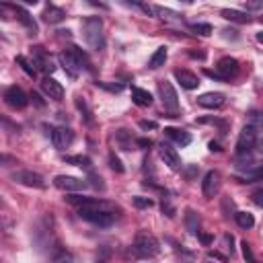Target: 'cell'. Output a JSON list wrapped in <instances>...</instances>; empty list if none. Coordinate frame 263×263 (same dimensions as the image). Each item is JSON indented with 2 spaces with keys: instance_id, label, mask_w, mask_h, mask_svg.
Listing matches in <instances>:
<instances>
[{
  "instance_id": "cell-1",
  "label": "cell",
  "mask_w": 263,
  "mask_h": 263,
  "mask_svg": "<svg viewBox=\"0 0 263 263\" xmlns=\"http://www.w3.org/2000/svg\"><path fill=\"white\" fill-rule=\"evenodd\" d=\"M58 60H60V64L64 66V70H66L70 76H78L82 70H90L88 58H86L78 47H74V45L68 47V49H64V51H60Z\"/></svg>"
},
{
  "instance_id": "cell-2",
  "label": "cell",
  "mask_w": 263,
  "mask_h": 263,
  "mask_svg": "<svg viewBox=\"0 0 263 263\" xmlns=\"http://www.w3.org/2000/svg\"><path fill=\"white\" fill-rule=\"evenodd\" d=\"M82 33H84V41H86L92 49H101V47L105 45V37H103V21H101L99 16H88V18H84Z\"/></svg>"
},
{
  "instance_id": "cell-3",
  "label": "cell",
  "mask_w": 263,
  "mask_h": 263,
  "mask_svg": "<svg viewBox=\"0 0 263 263\" xmlns=\"http://www.w3.org/2000/svg\"><path fill=\"white\" fill-rule=\"evenodd\" d=\"M132 249H134V253L138 257H154V255H158L160 245L154 238V234H150L148 230H140L136 234V238H134V247Z\"/></svg>"
},
{
  "instance_id": "cell-4",
  "label": "cell",
  "mask_w": 263,
  "mask_h": 263,
  "mask_svg": "<svg viewBox=\"0 0 263 263\" xmlns=\"http://www.w3.org/2000/svg\"><path fill=\"white\" fill-rule=\"evenodd\" d=\"M259 144V129L253 125H245L236 140V156H251Z\"/></svg>"
},
{
  "instance_id": "cell-5",
  "label": "cell",
  "mask_w": 263,
  "mask_h": 263,
  "mask_svg": "<svg viewBox=\"0 0 263 263\" xmlns=\"http://www.w3.org/2000/svg\"><path fill=\"white\" fill-rule=\"evenodd\" d=\"M158 92H160L164 111L171 113L168 117H177V113H179V97H177L173 84H171L168 80H160V82H158Z\"/></svg>"
},
{
  "instance_id": "cell-6",
  "label": "cell",
  "mask_w": 263,
  "mask_h": 263,
  "mask_svg": "<svg viewBox=\"0 0 263 263\" xmlns=\"http://www.w3.org/2000/svg\"><path fill=\"white\" fill-rule=\"evenodd\" d=\"M10 179L18 185H25V187H33V189H45V179L39 175V173H33V171H16L10 175Z\"/></svg>"
},
{
  "instance_id": "cell-7",
  "label": "cell",
  "mask_w": 263,
  "mask_h": 263,
  "mask_svg": "<svg viewBox=\"0 0 263 263\" xmlns=\"http://www.w3.org/2000/svg\"><path fill=\"white\" fill-rule=\"evenodd\" d=\"M53 185L60 189V191H68V193H74V191H82L88 187V183L84 179H78V177H70V175H58L53 177Z\"/></svg>"
},
{
  "instance_id": "cell-8",
  "label": "cell",
  "mask_w": 263,
  "mask_h": 263,
  "mask_svg": "<svg viewBox=\"0 0 263 263\" xmlns=\"http://www.w3.org/2000/svg\"><path fill=\"white\" fill-rule=\"evenodd\" d=\"M4 101L12 109H25L27 103H29V97H27V92L21 86H8L4 90Z\"/></svg>"
},
{
  "instance_id": "cell-9",
  "label": "cell",
  "mask_w": 263,
  "mask_h": 263,
  "mask_svg": "<svg viewBox=\"0 0 263 263\" xmlns=\"http://www.w3.org/2000/svg\"><path fill=\"white\" fill-rule=\"evenodd\" d=\"M31 64H33L35 72H37V70H41V72H45V74L53 72L51 58L45 53V49H43V47H31Z\"/></svg>"
},
{
  "instance_id": "cell-10",
  "label": "cell",
  "mask_w": 263,
  "mask_h": 263,
  "mask_svg": "<svg viewBox=\"0 0 263 263\" xmlns=\"http://www.w3.org/2000/svg\"><path fill=\"white\" fill-rule=\"evenodd\" d=\"M238 62L234 60V58H230V55H226V58H220L218 60V66H216V72L222 76V80H230V78H234L236 74H238Z\"/></svg>"
},
{
  "instance_id": "cell-11",
  "label": "cell",
  "mask_w": 263,
  "mask_h": 263,
  "mask_svg": "<svg viewBox=\"0 0 263 263\" xmlns=\"http://www.w3.org/2000/svg\"><path fill=\"white\" fill-rule=\"evenodd\" d=\"M51 142H53L55 148L64 150V148H68L74 142V132L70 127H66V125H60V127H55L51 132Z\"/></svg>"
},
{
  "instance_id": "cell-12",
  "label": "cell",
  "mask_w": 263,
  "mask_h": 263,
  "mask_svg": "<svg viewBox=\"0 0 263 263\" xmlns=\"http://www.w3.org/2000/svg\"><path fill=\"white\" fill-rule=\"evenodd\" d=\"M201 191H203V195L208 199L214 197L220 191V173L218 171H208L205 173V177L201 181Z\"/></svg>"
},
{
  "instance_id": "cell-13",
  "label": "cell",
  "mask_w": 263,
  "mask_h": 263,
  "mask_svg": "<svg viewBox=\"0 0 263 263\" xmlns=\"http://www.w3.org/2000/svg\"><path fill=\"white\" fill-rule=\"evenodd\" d=\"M197 103L205 109H220L226 105V95L224 92H203L201 97H197Z\"/></svg>"
},
{
  "instance_id": "cell-14",
  "label": "cell",
  "mask_w": 263,
  "mask_h": 263,
  "mask_svg": "<svg viewBox=\"0 0 263 263\" xmlns=\"http://www.w3.org/2000/svg\"><path fill=\"white\" fill-rule=\"evenodd\" d=\"M41 88H43V92H45L49 99H53V101H62V97H64V86H62L55 78L45 76V78L41 80Z\"/></svg>"
},
{
  "instance_id": "cell-15",
  "label": "cell",
  "mask_w": 263,
  "mask_h": 263,
  "mask_svg": "<svg viewBox=\"0 0 263 263\" xmlns=\"http://www.w3.org/2000/svg\"><path fill=\"white\" fill-rule=\"evenodd\" d=\"M158 152H160V158L164 160L166 166H171V168H179L181 166V156L171 144H160Z\"/></svg>"
},
{
  "instance_id": "cell-16",
  "label": "cell",
  "mask_w": 263,
  "mask_h": 263,
  "mask_svg": "<svg viewBox=\"0 0 263 263\" xmlns=\"http://www.w3.org/2000/svg\"><path fill=\"white\" fill-rule=\"evenodd\" d=\"M175 78H177L179 84H181L183 88H187V90H193V88L199 86V78H197L193 72H189V70H175Z\"/></svg>"
},
{
  "instance_id": "cell-17",
  "label": "cell",
  "mask_w": 263,
  "mask_h": 263,
  "mask_svg": "<svg viewBox=\"0 0 263 263\" xmlns=\"http://www.w3.org/2000/svg\"><path fill=\"white\" fill-rule=\"evenodd\" d=\"M164 136H166L168 140H173L175 144H179V146H187V144H191V136H189V132L179 129V127H164Z\"/></svg>"
},
{
  "instance_id": "cell-18",
  "label": "cell",
  "mask_w": 263,
  "mask_h": 263,
  "mask_svg": "<svg viewBox=\"0 0 263 263\" xmlns=\"http://www.w3.org/2000/svg\"><path fill=\"white\" fill-rule=\"evenodd\" d=\"M41 16H43V21H45V23L55 25V23H60V21H64V18H66V12H64L62 8H58V6H53V4H47Z\"/></svg>"
},
{
  "instance_id": "cell-19",
  "label": "cell",
  "mask_w": 263,
  "mask_h": 263,
  "mask_svg": "<svg viewBox=\"0 0 263 263\" xmlns=\"http://www.w3.org/2000/svg\"><path fill=\"white\" fill-rule=\"evenodd\" d=\"M132 101L138 107H150L152 105V95L144 88H132Z\"/></svg>"
},
{
  "instance_id": "cell-20",
  "label": "cell",
  "mask_w": 263,
  "mask_h": 263,
  "mask_svg": "<svg viewBox=\"0 0 263 263\" xmlns=\"http://www.w3.org/2000/svg\"><path fill=\"white\" fill-rule=\"evenodd\" d=\"M226 21H232V23H249L251 21V16H249V12H242V10H234V8H222V12H220Z\"/></svg>"
},
{
  "instance_id": "cell-21",
  "label": "cell",
  "mask_w": 263,
  "mask_h": 263,
  "mask_svg": "<svg viewBox=\"0 0 263 263\" xmlns=\"http://www.w3.org/2000/svg\"><path fill=\"white\" fill-rule=\"evenodd\" d=\"M12 8H14V12L18 14V21H21V23L27 27V31H31V33L35 35V33H37V23L33 21V16H31V14H29V12H27L23 6H12Z\"/></svg>"
},
{
  "instance_id": "cell-22",
  "label": "cell",
  "mask_w": 263,
  "mask_h": 263,
  "mask_svg": "<svg viewBox=\"0 0 263 263\" xmlns=\"http://www.w3.org/2000/svg\"><path fill=\"white\" fill-rule=\"evenodd\" d=\"M185 228L189 230V234H199V216L191 208L185 212Z\"/></svg>"
},
{
  "instance_id": "cell-23",
  "label": "cell",
  "mask_w": 263,
  "mask_h": 263,
  "mask_svg": "<svg viewBox=\"0 0 263 263\" xmlns=\"http://www.w3.org/2000/svg\"><path fill=\"white\" fill-rule=\"evenodd\" d=\"M164 62H166V47L162 45V47H158V49H156V51L150 55V60H148V68L156 70V68L164 66Z\"/></svg>"
},
{
  "instance_id": "cell-24",
  "label": "cell",
  "mask_w": 263,
  "mask_h": 263,
  "mask_svg": "<svg viewBox=\"0 0 263 263\" xmlns=\"http://www.w3.org/2000/svg\"><path fill=\"white\" fill-rule=\"evenodd\" d=\"M234 220H236V224L240 226V228H253V224H255V218H253V214H249V212H234Z\"/></svg>"
},
{
  "instance_id": "cell-25",
  "label": "cell",
  "mask_w": 263,
  "mask_h": 263,
  "mask_svg": "<svg viewBox=\"0 0 263 263\" xmlns=\"http://www.w3.org/2000/svg\"><path fill=\"white\" fill-rule=\"evenodd\" d=\"M64 160H66V162H72V164H76V166H80V168L92 171V168H90V158H88V156H64Z\"/></svg>"
},
{
  "instance_id": "cell-26",
  "label": "cell",
  "mask_w": 263,
  "mask_h": 263,
  "mask_svg": "<svg viewBox=\"0 0 263 263\" xmlns=\"http://www.w3.org/2000/svg\"><path fill=\"white\" fill-rule=\"evenodd\" d=\"M115 138H117V142H119V146L123 150H132V140H129V134L125 129H117L115 132Z\"/></svg>"
},
{
  "instance_id": "cell-27",
  "label": "cell",
  "mask_w": 263,
  "mask_h": 263,
  "mask_svg": "<svg viewBox=\"0 0 263 263\" xmlns=\"http://www.w3.org/2000/svg\"><path fill=\"white\" fill-rule=\"evenodd\" d=\"M191 31H193L195 35L208 37V35L212 33V25H208V23H193V25H191Z\"/></svg>"
},
{
  "instance_id": "cell-28",
  "label": "cell",
  "mask_w": 263,
  "mask_h": 263,
  "mask_svg": "<svg viewBox=\"0 0 263 263\" xmlns=\"http://www.w3.org/2000/svg\"><path fill=\"white\" fill-rule=\"evenodd\" d=\"M88 181H90V187H95V189H99V191L105 189V183H103L101 175H97L95 171H88Z\"/></svg>"
},
{
  "instance_id": "cell-29",
  "label": "cell",
  "mask_w": 263,
  "mask_h": 263,
  "mask_svg": "<svg viewBox=\"0 0 263 263\" xmlns=\"http://www.w3.org/2000/svg\"><path fill=\"white\" fill-rule=\"evenodd\" d=\"M16 64H21V68H23L29 76H35V68L31 66V62H29L25 55H16Z\"/></svg>"
},
{
  "instance_id": "cell-30",
  "label": "cell",
  "mask_w": 263,
  "mask_h": 263,
  "mask_svg": "<svg viewBox=\"0 0 263 263\" xmlns=\"http://www.w3.org/2000/svg\"><path fill=\"white\" fill-rule=\"evenodd\" d=\"M132 201H134L136 208H152V205H154V201H152L150 197H142V195H136Z\"/></svg>"
},
{
  "instance_id": "cell-31",
  "label": "cell",
  "mask_w": 263,
  "mask_h": 263,
  "mask_svg": "<svg viewBox=\"0 0 263 263\" xmlns=\"http://www.w3.org/2000/svg\"><path fill=\"white\" fill-rule=\"evenodd\" d=\"M242 257L247 259V263H257V259H255V255H253V251H251V245L247 242V240H242Z\"/></svg>"
},
{
  "instance_id": "cell-32",
  "label": "cell",
  "mask_w": 263,
  "mask_h": 263,
  "mask_svg": "<svg viewBox=\"0 0 263 263\" xmlns=\"http://www.w3.org/2000/svg\"><path fill=\"white\" fill-rule=\"evenodd\" d=\"M109 164H111V168H113V171L123 173V164H121V160H119L115 154H111V156H109Z\"/></svg>"
},
{
  "instance_id": "cell-33",
  "label": "cell",
  "mask_w": 263,
  "mask_h": 263,
  "mask_svg": "<svg viewBox=\"0 0 263 263\" xmlns=\"http://www.w3.org/2000/svg\"><path fill=\"white\" fill-rule=\"evenodd\" d=\"M97 86H103V88H107V90H111V92H119L123 86L121 84H105V82H97Z\"/></svg>"
},
{
  "instance_id": "cell-34",
  "label": "cell",
  "mask_w": 263,
  "mask_h": 263,
  "mask_svg": "<svg viewBox=\"0 0 263 263\" xmlns=\"http://www.w3.org/2000/svg\"><path fill=\"white\" fill-rule=\"evenodd\" d=\"M162 212H164L168 218H173V216H175V208H173V205H171L166 199H162Z\"/></svg>"
},
{
  "instance_id": "cell-35",
  "label": "cell",
  "mask_w": 263,
  "mask_h": 263,
  "mask_svg": "<svg viewBox=\"0 0 263 263\" xmlns=\"http://www.w3.org/2000/svg\"><path fill=\"white\" fill-rule=\"evenodd\" d=\"M222 208H224V212H226V216H230V212H232V210H234V201H232V199H228V197H226V199H224V201H222Z\"/></svg>"
},
{
  "instance_id": "cell-36",
  "label": "cell",
  "mask_w": 263,
  "mask_h": 263,
  "mask_svg": "<svg viewBox=\"0 0 263 263\" xmlns=\"http://www.w3.org/2000/svg\"><path fill=\"white\" fill-rule=\"evenodd\" d=\"M140 127H142V129H156L158 125H156V121H148V119H142V121H140Z\"/></svg>"
},
{
  "instance_id": "cell-37",
  "label": "cell",
  "mask_w": 263,
  "mask_h": 263,
  "mask_svg": "<svg viewBox=\"0 0 263 263\" xmlns=\"http://www.w3.org/2000/svg\"><path fill=\"white\" fill-rule=\"evenodd\" d=\"M203 74H205L208 78H214V80H222V76H220L216 70H208V68H205V70H203Z\"/></svg>"
},
{
  "instance_id": "cell-38",
  "label": "cell",
  "mask_w": 263,
  "mask_h": 263,
  "mask_svg": "<svg viewBox=\"0 0 263 263\" xmlns=\"http://www.w3.org/2000/svg\"><path fill=\"white\" fill-rule=\"evenodd\" d=\"M261 197H263V191H261V189H257V191L253 193V201H255L257 205H263V199H261Z\"/></svg>"
},
{
  "instance_id": "cell-39",
  "label": "cell",
  "mask_w": 263,
  "mask_h": 263,
  "mask_svg": "<svg viewBox=\"0 0 263 263\" xmlns=\"http://www.w3.org/2000/svg\"><path fill=\"white\" fill-rule=\"evenodd\" d=\"M208 257H210V259H218V261H222V263L226 261V257H224V255H220V253H216V251H210V253H208Z\"/></svg>"
},
{
  "instance_id": "cell-40",
  "label": "cell",
  "mask_w": 263,
  "mask_h": 263,
  "mask_svg": "<svg viewBox=\"0 0 263 263\" xmlns=\"http://www.w3.org/2000/svg\"><path fill=\"white\" fill-rule=\"evenodd\" d=\"M138 146H140V148H148V146H150V140L140 138V140H138Z\"/></svg>"
},
{
  "instance_id": "cell-41",
  "label": "cell",
  "mask_w": 263,
  "mask_h": 263,
  "mask_svg": "<svg viewBox=\"0 0 263 263\" xmlns=\"http://www.w3.org/2000/svg\"><path fill=\"white\" fill-rule=\"evenodd\" d=\"M197 236H199V238H201V242H205V245H210V242H212V236H210V234H201V232H199Z\"/></svg>"
},
{
  "instance_id": "cell-42",
  "label": "cell",
  "mask_w": 263,
  "mask_h": 263,
  "mask_svg": "<svg viewBox=\"0 0 263 263\" xmlns=\"http://www.w3.org/2000/svg\"><path fill=\"white\" fill-rule=\"evenodd\" d=\"M2 162H10V164H14V158L12 156H4V154H0V164Z\"/></svg>"
},
{
  "instance_id": "cell-43",
  "label": "cell",
  "mask_w": 263,
  "mask_h": 263,
  "mask_svg": "<svg viewBox=\"0 0 263 263\" xmlns=\"http://www.w3.org/2000/svg\"><path fill=\"white\" fill-rule=\"evenodd\" d=\"M210 150H212V152H220L222 148H220V144H218V142H210Z\"/></svg>"
},
{
  "instance_id": "cell-44",
  "label": "cell",
  "mask_w": 263,
  "mask_h": 263,
  "mask_svg": "<svg viewBox=\"0 0 263 263\" xmlns=\"http://www.w3.org/2000/svg\"><path fill=\"white\" fill-rule=\"evenodd\" d=\"M31 99H33V101H35V103H37V105H39V107H41V105H43V103H41V101H39V97H37V92H31Z\"/></svg>"
},
{
  "instance_id": "cell-45",
  "label": "cell",
  "mask_w": 263,
  "mask_h": 263,
  "mask_svg": "<svg viewBox=\"0 0 263 263\" xmlns=\"http://www.w3.org/2000/svg\"><path fill=\"white\" fill-rule=\"evenodd\" d=\"M249 8H261V4H259V2H251Z\"/></svg>"
},
{
  "instance_id": "cell-46",
  "label": "cell",
  "mask_w": 263,
  "mask_h": 263,
  "mask_svg": "<svg viewBox=\"0 0 263 263\" xmlns=\"http://www.w3.org/2000/svg\"><path fill=\"white\" fill-rule=\"evenodd\" d=\"M0 16H2V8H0Z\"/></svg>"
},
{
  "instance_id": "cell-47",
  "label": "cell",
  "mask_w": 263,
  "mask_h": 263,
  "mask_svg": "<svg viewBox=\"0 0 263 263\" xmlns=\"http://www.w3.org/2000/svg\"><path fill=\"white\" fill-rule=\"evenodd\" d=\"M208 263H212V261H208Z\"/></svg>"
}]
</instances>
